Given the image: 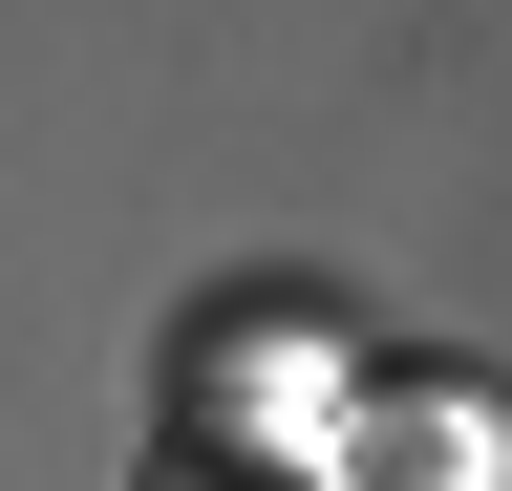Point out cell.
<instances>
[{
	"mask_svg": "<svg viewBox=\"0 0 512 491\" xmlns=\"http://www.w3.org/2000/svg\"><path fill=\"white\" fill-rule=\"evenodd\" d=\"M128 491H320V470L278 449V427H214V406H192V427H171V449L128 470Z\"/></svg>",
	"mask_w": 512,
	"mask_h": 491,
	"instance_id": "1",
	"label": "cell"
}]
</instances>
